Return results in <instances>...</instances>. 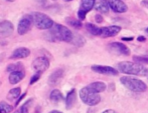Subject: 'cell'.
Masks as SVG:
<instances>
[{"label": "cell", "mask_w": 148, "mask_h": 113, "mask_svg": "<svg viewBox=\"0 0 148 113\" xmlns=\"http://www.w3.org/2000/svg\"><path fill=\"white\" fill-rule=\"evenodd\" d=\"M66 1H72V0H66Z\"/></svg>", "instance_id": "40"}, {"label": "cell", "mask_w": 148, "mask_h": 113, "mask_svg": "<svg viewBox=\"0 0 148 113\" xmlns=\"http://www.w3.org/2000/svg\"><path fill=\"white\" fill-rule=\"evenodd\" d=\"M117 68L121 73L140 76V77H148V68L140 63L131 62V61H122L117 64Z\"/></svg>", "instance_id": "1"}, {"label": "cell", "mask_w": 148, "mask_h": 113, "mask_svg": "<svg viewBox=\"0 0 148 113\" xmlns=\"http://www.w3.org/2000/svg\"><path fill=\"white\" fill-rule=\"evenodd\" d=\"M87 87H88V89L90 91L94 92V93H101V92L105 91V90L107 89V85H106L104 82H101V81L90 83Z\"/></svg>", "instance_id": "16"}, {"label": "cell", "mask_w": 148, "mask_h": 113, "mask_svg": "<svg viewBox=\"0 0 148 113\" xmlns=\"http://www.w3.org/2000/svg\"><path fill=\"white\" fill-rule=\"evenodd\" d=\"M134 62L140 63V64H148V56H133Z\"/></svg>", "instance_id": "28"}, {"label": "cell", "mask_w": 148, "mask_h": 113, "mask_svg": "<svg viewBox=\"0 0 148 113\" xmlns=\"http://www.w3.org/2000/svg\"><path fill=\"white\" fill-rule=\"evenodd\" d=\"M86 15H87V13L85 11H83V10H81V9H79V11H78V19L79 20H81V21H83V20L86 18Z\"/></svg>", "instance_id": "30"}, {"label": "cell", "mask_w": 148, "mask_h": 113, "mask_svg": "<svg viewBox=\"0 0 148 113\" xmlns=\"http://www.w3.org/2000/svg\"><path fill=\"white\" fill-rule=\"evenodd\" d=\"M109 1L110 8L113 10L114 12L117 13H124L128 10V6L123 2L122 0H108Z\"/></svg>", "instance_id": "11"}, {"label": "cell", "mask_w": 148, "mask_h": 113, "mask_svg": "<svg viewBox=\"0 0 148 113\" xmlns=\"http://www.w3.org/2000/svg\"><path fill=\"white\" fill-rule=\"evenodd\" d=\"M20 93H21V88H20V87L12 88V89H10V91L8 92L7 99L13 101V100L17 99L18 97H20Z\"/></svg>", "instance_id": "21"}, {"label": "cell", "mask_w": 148, "mask_h": 113, "mask_svg": "<svg viewBox=\"0 0 148 113\" xmlns=\"http://www.w3.org/2000/svg\"><path fill=\"white\" fill-rule=\"evenodd\" d=\"M32 100H28L27 102H25L24 104H22L21 107L18 108L14 113H29V104H31Z\"/></svg>", "instance_id": "27"}, {"label": "cell", "mask_w": 148, "mask_h": 113, "mask_svg": "<svg viewBox=\"0 0 148 113\" xmlns=\"http://www.w3.org/2000/svg\"><path fill=\"white\" fill-rule=\"evenodd\" d=\"M33 17L31 14H25L22 16V18L19 20L17 25V32L19 35H24L31 29L33 25Z\"/></svg>", "instance_id": "6"}, {"label": "cell", "mask_w": 148, "mask_h": 113, "mask_svg": "<svg viewBox=\"0 0 148 113\" xmlns=\"http://www.w3.org/2000/svg\"><path fill=\"white\" fill-rule=\"evenodd\" d=\"M9 1H12V0H9Z\"/></svg>", "instance_id": "41"}, {"label": "cell", "mask_w": 148, "mask_h": 113, "mask_svg": "<svg viewBox=\"0 0 148 113\" xmlns=\"http://www.w3.org/2000/svg\"><path fill=\"white\" fill-rule=\"evenodd\" d=\"M64 69L62 68H58L53 71V73L51 74V76L49 77V84L51 86L57 85V84L60 83V81L62 80V78L64 77Z\"/></svg>", "instance_id": "12"}, {"label": "cell", "mask_w": 148, "mask_h": 113, "mask_svg": "<svg viewBox=\"0 0 148 113\" xmlns=\"http://www.w3.org/2000/svg\"><path fill=\"white\" fill-rule=\"evenodd\" d=\"M122 40H127V41H132L133 37H122Z\"/></svg>", "instance_id": "36"}, {"label": "cell", "mask_w": 148, "mask_h": 113, "mask_svg": "<svg viewBox=\"0 0 148 113\" xmlns=\"http://www.w3.org/2000/svg\"><path fill=\"white\" fill-rule=\"evenodd\" d=\"M94 8H95V10H97L98 12H100V13L108 14L109 13V9H110L109 1H107V0H96Z\"/></svg>", "instance_id": "14"}, {"label": "cell", "mask_w": 148, "mask_h": 113, "mask_svg": "<svg viewBox=\"0 0 148 113\" xmlns=\"http://www.w3.org/2000/svg\"><path fill=\"white\" fill-rule=\"evenodd\" d=\"M66 23L69 24V25H71L72 27L74 28H77V29H80V28H82V21L79 19H75V18H72V17H68L66 19Z\"/></svg>", "instance_id": "24"}, {"label": "cell", "mask_w": 148, "mask_h": 113, "mask_svg": "<svg viewBox=\"0 0 148 113\" xmlns=\"http://www.w3.org/2000/svg\"><path fill=\"white\" fill-rule=\"evenodd\" d=\"M13 106L8 104L6 101L0 102V113H11L13 111Z\"/></svg>", "instance_id": "23"}, {"label": "cell", "mask_w": 148, "mask_h": 113, "mask_svg": "<svg viewBox=\"0 0 148 113\" xmlns=\"http://www.w3.org/2000/svg\"><path fill=\"white\" fill-rule=\"evenodd\" d=\"M95 19H96V21H97L98 23H102V22L104 21L103 17H102V15H100V14H97V15L95 16Z\"/></svg>", "instance_id": "31"}, {"label": "cell", "mask_w": 148, "mask_h": 113, "mask_svg": "<svg viewBox=\"0 0 148 113\" xmlns=\"http://www.w3.org/2000/svg\"><path fill=\"white\" fill-rule=\"evenodd\" d=\"M76 98H77V92L76 89H72L70 92L68 93L66 97V109H71V108L74 106L75 102H76Z\"/></svg>", "instance_id": "18"}, {"label": "cell", "mask_w": 148, "mask_h": 113, "mask_svg": "<svg viewBox=\"0 0 148 113\" xmlns=\"http://www.w3.org/2000/svg\"><path fill=\"white\" fill-rule=\"evenodd\" d=\"M7 72H13V71H17V70H23V64L20 62L17 63H13V64H9L6 68Z\"/></svg>", "instance_id": "25"}, {"label": "cell", "mask_w": 148, "mask_h": 113, "mask_svg": "<svg viewBox=\"0 0 148 113\" xmlns=\"http://www.w3.org/2000/svg\"><path fill=\"white\" fill-rule=\"evenodd\" d=\"M141 4H142L144 7H146L148 9V0H142V2H141Z\"/></svg>", "instance_id": "33"}, {"label": "cell", "mask_w": 148, "mask_h": 113, "mask_svg": "<svg viewBox=\"0 0 148 113\" xmlns=\"http://www.w3.org/2000/svg\"><path fill=\"white\" fill-rule=\"evenodd\" d=\"M137 40L140 41V42H144V41L146 40V38H145L144 36H138V37H137Z\"/></svg>", "instance_id": "34"}, {"label": "cell", "mask_w": 148, "mask_h": 113, "mask_svg": "<svg viewBox=\"0 0 148 113\" xmlns=\"http://www.w3.org/2000/svg\"><path fill=\"white\" fill-rule=\"evenodd\" d=\"M146 32H147V33H148V27L146 28Z\"/></svg>", "instance_id": "39"}, {"label": "cell", "mask_w": 148, "mask_h": 113, "mask_svg": "<svg viewBox=\"0 0 148 113\" xmlns=\"http://www.w3.org/2000/svg\"><path fill=\"white\" fill-rule=\"evenodd\" d=\"M80 98L86 105L89 106H95L101 102V96L99 93H94V92L90 91L88 87H83L79 92Z\"/></svg>", "instance_id": "5"}, {"label": "cell", "mask_w": 148, "mask_h": 113, "mask_svg": "<svg viewBox=\"0 0 148 113\" xmlns=\"http://www.w3.org/2000/svg\"><path fill=\"white\" fill-rule=\"evenodd\" d=\"M49 35L51 36V41L72 42L74 38V33L68 27L58 23H55V25L49 29Z\"/></svg>", "instance_id": "2"}, {"label": "cell", "mask_w": 148, "mask_h": 113, "mask_svg": "<svg viewBox=\"0 0 148 113\" xmlns=\"http://www.w3.org/2000/svg\"><path fill=\"white\" fill-rule=\"evenodd\" d=\"M13 31V25L10 21H2L0 23V34L3 36H9Z\"/></svg>", "instance_id": "17"}, {"label": "cell", "mask_w": 148, "mask_h": 113, "mask_svg": "<svg viewBox=\"0 0 148 113\" xmlns=\"http://www.w3.org/2000/svg\"><path fill=\"white\" fill-rule=\"evenodd\" d=\"M103 113H118V112L115 111V110H113V109H107V110H105Z\"/></svg>", "instance_id": "35"}, {"label": "cell", "mask_w": 148, "mask_h": 113, "mask_svg": "<svg viewBox=\"0 0 148 113\" xmlns=\"http://www.w3.org/2000/svg\"><path fill=\"white\" fill-rule=\"evenodd\" d=\"M30 55V50L26 47H19L16 48L12 52L11 56L9 57L10 59H20V58H26Z\"/></svg>", "instance_id": "13"}, {"label": "cell", "mask_w": 148, "mask_h": 113, "mask_svg": "<svg viewBox=\"0 0 148 113\" xmlns=\"http://www.w3.org/2000/svg\"><path fill=\"white\" fill-rule=\"evenodd\" d=\"M49 113H62V111H59V110H51Z\"/></svg>", "instance_id": "37"}, {"label": "cell", "mask_w": 148, "mask_h": 113, "mask_svg": "<svg viewBox=\"0 0 148 113\" xmlns=\"http://www.w3.org/2000/svg\"><path fill=\"white\" fill-rule=\"evenodd\" d=\"M49 67V58L45 56H39L35 58L32 62V69L35 72H40L43 73L47 71Z\"/></svg>", "instance_id": "7"}, {"label": "cell", "mask_w": 148, "mask_h": 113, "mask_svg": "<svg viewBox=\"0 0 148 113\" xmlns=\"http://www.w3.org/2000/svg\"><path fill=\"white\" fill-rule=\"evenodd\" d=\"M37 2H39V3H43L45 2V0H36Z\"/></svg>", "instance_id": "38"}, {"label": "cell", "mask_w": 148, "mask_h": 113, "mask_svg": "<svg viewBox=\"0 0 148 113\" xmlns=\"http://www.w3.org/2000/svg\"><path fill=\"white\" fill-rule=\"evenodd\" d=\"M49 99L53 102V103H59V102L64 100V95L60 91L59 89H53L49 94Z\"/></svg>", "instance_id": "20"}, {"label": "cell", "mask_w": 148, "mask_h": 113, "mask_svg": "<svg viewBox=\"0 0 148 113\" xmlns=\"http://www.w3.org/2000/svg\"><path fill=\"white\" fill-rule=\"evenodd\" d=\"M108 50L111 53L119 55H130V50L125 44L121 42H112L108 45Z\"/></svg>", "instance_id": "8"}, {"label": "cell", "mask_w": 148, "mask_h": 113, "mask_svg": "<svg viewBox=\"0 0 148 113\" xmlns=\"http://www.w3.org/2000/svg\"><path fill=\"white\" fill-rule=\"evenodd\" d=\"M91 69L96 73L103 75H111V76H117L118 70L115 69L114 67L111 66H106V65H93Z\"/></svg>", "instance_id": "9"}, {"label": "cell", "mask_w": 148, "mask_h": 113, "mask_svg": "<svg viewBox=\"0 0 148 113\" xmlns=\"http://www.w3.org/2000/svg\"><path fill=\"white\" fill-rule=\"evenodd\" d=\"M25 96H26V92H24V93H23V94H22V95H21V96H20V97H19V99H18V100H17V102H16V105H15V106H17V105H18V104H19V102H20V101H21V100H22V99H23V98H24V97H25Z\"/></svg>", "instance_id": "32"}, {"label": "cell", "mask_w": 148, "mask_h": 113, "mask_svg": "<svg viewBox=\"0 0 148 113\" xmlns=\"http://www.w3.org/2000/svg\"><path fill=\"white\" fill-rule=\"evenodd\" d=\"M41 74H42V73H40V72H36V73H35V74L30 78V81H29L30 85H32V84H34L36 81H38V79L40 78Z\"/></svg>", "instance_id": "29"}, {"label": "cell", "mask_w": 148, "mask_h": 113, "mask_svg": "<svg viewBox=\"0 0 148 113\" xmlns=\"http://www.w3.org/2000/svg\"><path fill=\"white\" fill-rule=\"evenodd\" d=\"M31 15L33 17V23L38 29L49 30L55 25L53 20L49 16H47V14L42 13V12H33Z\"/></svg>", "instance_id": "4"}, {"label": "cell", "mask_w": 148, "mask_h": 113, "mask_svg": "<svg viewBox=\"0 0 148 113\" xmlns=\"http://www.w3.org/2000/svg\"><path fill=\"white\" fill-rule=\"evenodd\" d=\"M86 28L90 33L93 34V35L100 36V34H101V27H98V26L94 25V24H92V23H87Z\"/></svg>", "instance_id": "22"}, {"label": "cell", "mask_w": 148, "mask_h": 113, "mask_svg": "<svg viewBox=\"0 0 148 113\" xmlns=\"http://www.w3.org/2000/svg\"><path fill=\"white\" fill-rule=\"evenodd\" d=\"M96 0H81V6L80 9L85 11L86 13H88L89 11H91L95 6Z\"/></svg>", "instance_id": "19"}, {"label": "cell", "mask_w": 148, "mask_h": 113, "mask_svg": "<svg viewBox=\"0 0 148 113\" xmlns=\"http://www.w3.org/2000/svg\"><path fill=\"white\" fill-rule=\"evenodd\" d=\"M24 77H25V72L23 70H17V71H13V72H10L8 80H9L10 84H17Z\"/></svg>", "instance_id": "15"}, {"label": "cell", "mask_w": 148, "mask_h": 113, "mask_svg": "<svg viewBox=\"0 0 148 113\" xmlns=\"http://www.w3.org/2000/svg\"><path fill=\"white\" fill-rule=\"evenodd\" d=\"M71 43L75 44L76 46H83L85 44V38L81 35H78V34H74V38H73V41Z\"/></svg>", "instance_id": "26"}, {"label": "cell", "mask_w": 148, "mask_h": 113, "mask_svg": "<svg viewBox=\"0 0 148 113\" xmlns=\"http://www.w3.org/2000/svg\"><path fill=\"white\" fill-rule=\"evenodd\" d=\"M122 28L117 25H111V26H106V27H101V34L100 37L108 38V37H113L116 36L118 33H120Z\"/></svg>", "instance_id": "10"}, {"label": "cell", "mask_w": 148, "mask_h": 113, "mask_svg": "<svg viewBox=\"0 0 148 113\" xmlns=\"http://www.w3.org/2000/svg\"><path fill=\"white\" fill-rule=\"evenodd\" d=\"M120 81L127 89L134 92H145L147 90V85L142 80L130 76H123L120 78Z\"/></svg>", "instance_id": "3"}]
</instances>
